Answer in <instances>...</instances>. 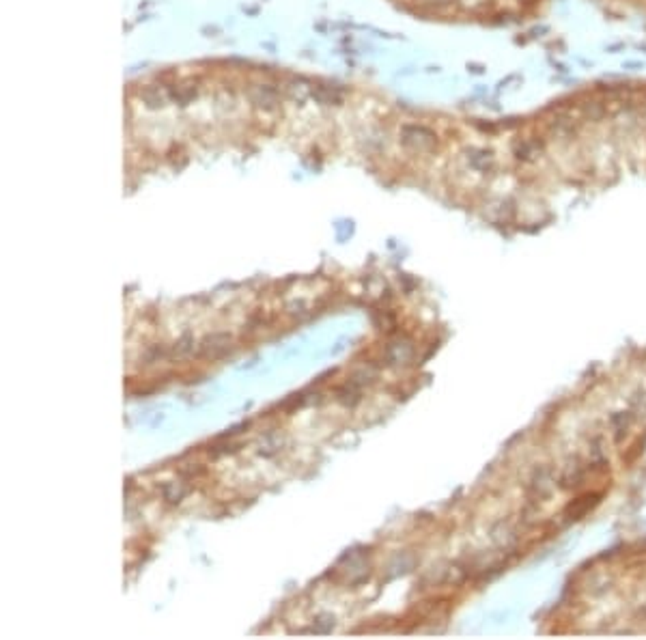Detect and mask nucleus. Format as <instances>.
<instances>
[{"label":"nucleus","instance_id":"obj_1","mask_svg":"<svg viewBox=\"0 0 646 640\" xmlns=\"http://www.w3.org/2000/svg\"><path fill=\"white\" fill-rule=\"evenodd\" d=\"M401 143L405 147H414L418 151L435 147V134L422 125H405L401 129Z\"/></svg>","mask_w":646,"mask_h":640},{"label":"nucleus","instance_id":"obj_2","mask_svg":"<svg viewBox=\"0 0 646 640\" xmlns=\"http://www.w3.org/2000/svg\"><path fill=\"white\" fill-rule=\"evenodd\" d=\"M420 3H427V5H444L448 0H420Z\"/></svg>","mask_w":646,"mask_h":640}]
</instances>
